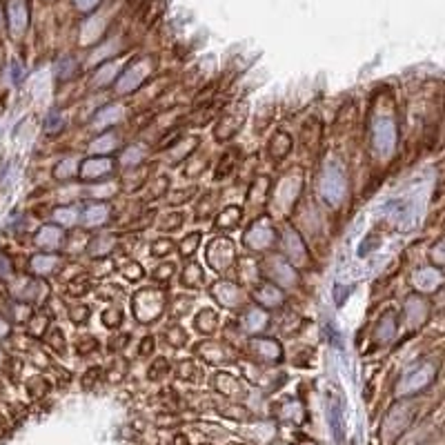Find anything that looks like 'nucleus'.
<instances>
[{"instance_id": "1", "label": "nucleus", "mask_w": 445, "mask_h": 445, "mask_svg": "<svg viewBox=\"0 0 445 445\" xmlns=\"http://www.w3.org/2000/svg\"><path fill=\"white\" fill-rule=\"evenodd\" d=\"M165 308V294L161 289L145 287L134 294V316L138 323H151Z\"/></svg>"}, {"instance_id": "2", "label": "nucleus", "mask_w": 445, "mask_h": 445, "mask_svg": "<svg viewBox=\"0 0 445 445\" xmlns=\"http://www.w3.org/2000/svg\"><path fill=\"white\" fill-rule=\"evenodd\" d=\"M345 190H347V183H345L343 170L336 163L328 165L323 178H320V194H323L325 203L332 205L334 209H339V205L345 198Z\"/></svg>"}, {"instance_id": "3", "label": "nucleus", "mask_w": 445, "mask_h": 445, "mask_svg": "<svg viewBox=\"0 0 445 445\" xmlns=\"http://www.w3.org/2000/svg\"><path fill=\"white\" fill-rule=\"evenodd\" d=\"M154 63H156V60L151 56L138 58L136 63H132V67L125 69V74L120 76V81H116L120 94H132V91H136L138 87H143L145 81H147V76L151 74V65H154Z\"/></svg>"}, {"instance_id": "4", "label": "nucleus", "mask_w": 445, "mask_h": 445, "mask_svg": "<svg viewBox=\"0 0 445 445\" xmlns=\"http://www.w3.org/2000/svg\"><path fill=\"white\" fill-rule=\"evenodd\" d=\"M234 243L229 238H214L209 241L207 250H205V258L212 270L216 272H225L229 265L234 263Z\"/></svg>"}, {"instance_id": "5", "label": "nucleus", "mask_w": 445, "mask_h": 445, "mask_svg": "<svg viewBox=\"0 0 445 445\" xmlns=\"http://www.w3.org/2000/svg\"><path fill=\"white\" fill-rule=\"evenodd\" d=\"M276 238H279V232H276L274 225L267 219L256 221L254 225L248 227V232H245V245H248L250 250H270L274 248Z\"/></svg>"}, {"instance_id": "6", "label": "nucleus", "mask_w": 445, "mask_h": 445, "mask_svg": "<svg viewBox=\"0 0 445 445\" xmlns=\"http://www.w3.org/2000/svg\"><path fill=\"white\" fill-rule=\"evenodd\" d=\"M245 110H248V105H234L229 107L227 112H223L219 116L216 127H214V136H216L219 141H227V138L236 136L238 129L245 125Z\"/></svg>"}, {"instance_id": "7", "label": "nucleus", "mask_w": 445, "mask_h": 445, "mask_svg": "<svg viewBox=\"0 0 445 445\" xmlns=\"http://www.w3.org/2000/svg\"><path fill=\"white\" fill-rule=\"evenodd\" d=\"M116 170V161L112 156H87L81 161L79 174L83 180H105Z\"/></svg>"}, {"instance_id": "8", "label": "nucleus", "mask_w": 445, "mask_h": 445, "mask_svg": "<svg viewBox=\"0 0 445 445\" xmlns=\"http://www.w3.org/2000/svg\"><path fill=\"white\" fill-rule=\"evenodd\" d=\"M267 276H270V279H272L274 283H279V285H283V287H291V285H296V283H299L296 270L291 267L289 260L279 258V256L267 258Z\"/></svg>"}, {"instance_id": "9", "label": "nucleus", "mask_w": 445, "mask_h": 445, "mask_svg": "<svg viewBox=\"0 0 445 445\" xmlns=\"http://www.w3.org/2000/svg\"><path fill=\"white\" fill-rule=\"evenodd\" d=\"M212 296L216 299L221 305H225V308H238V305L245 303V296H243V291L238 285L234 283H229V281H219V283H214L212 285Z\"/></svg>"}, {"instance_id": "10", "label": "nucleus", "mask_w": 445, "mask_h": 445, "mask_svg": "<svg viewBox=\"0 0 445 445\" xmlns=\"http://www.w3.org/2000/svg\"><path fill=\"white\" fill-rule=\"evenodd\" d=\"M7 23L13 36H21L29 23V9L25 0H7Z\"/></svg>"}, {"instance_id": "11", "label": "nucleus", "mask_w": 445, "mask_h": 445, "mask_svg": "<svg viewBox=\"0 0 445 445\" xmlns=\"http://www.w3.org/2000/svg\"><path fill=\"white\" fill-rule=\"evenodd\" d=\"M283 243H285V250H287V256H289V263L291 265H308V250H305V245L301 241V236L294 232L291 227L285 229L283 234Z\"/></svg>"}, {"instance_id": "12", "label": "nucleus", "mask_w": 445, "mask_h": 445, "mask_svg": "<svg viewBox=\"0 0 445 445\" xmlns=\"http://www.w3.org/2000/svg\"><path fill=\"white\" fill-rule=\"evenodd\" d=\"M112 219V207L105 205V203H94V205H87L81 212V223L85 227H100L107 221Z\"/></svg>"}, {"instance_id": "13", "label": "nucleus", "mask_w": 445, "mask_h": 445, "mask_svg": "<svg viewBox=\"0 0 445 445\" xmlns=\"http://www.w3.org/2000/svg\"><path fill=\"white\" fill-rule=\"evenodd\" d=\"M243 330L248 332V334H260V332H265L267 325H270V316L265 310H260V308H250L248 312H245L243 316Z\"/></svg>"}, {"instance_id": "14", "label": "nucleus", "mask_w": 445, "mask_h": 445, "mask_svg": "<svg viewBox=\"0 0 445 445\" xmlns=\"http://www.w3.org/2000/svg\"><path fill=\"white\" fill-rule=\"evenodd\" d=\"M63 238H65V234H63V229H60V227L45 225L40 232L36 234V245H38V248H42V250L52 252V250H58L60 245H63Z\"/></svg>"}, {"instance_id": "15", "label": "nucleus", "mask_w": 445, "mask_h": 445, "mask_svg": "<svg viewBox=\"0 0 445 445\" xmlns=\"http://www.w3.org/2000/svg\"><path fill=\"white\" fill-rule=\"evenodd\" d=\"M118 147H120V138L114 132H110V134H103V136H98V138L91 141L89 154L91 156H110V154H114Z\"/></svg>"}, {"instance_id": "16", "label": "nucleus", "mask_w": 445, "mask_h": 445, "mask_svg": "<svg viewBox=\"0 0 445 445\" xmlns=\"http://www.w3.org/2000/svg\"><path fill=\"white\" fill-rule=\"evenodd\" d=\"M252 349L256 352L260 361H270V363L281 361V357H283L279 341H274V339H258L252 343Z\"/></svg>"}, {"instance_id": "17", "label": "nucleus", "mask_w": 445, "mask_h": 445, "mask_svg": "<svg viewBox=\"0 0 445 445\" xmlns=\"http://www.w3.org/2000/svg\"><path fill=\"white\" fill-rule=\"evenodd\" d=\"M256 301L263 305V308H279L283 305V294L279 291V287L272 285V283H260V287H256Z\"/></svg>"}, {"instance_id": "18", "label": "nucleus", "mask_w": 445, "mask_h": 445, "mask_svg": "<svg viewBox=\"0 0 445 445\" xmlns=\"http://www.w3.org/2000/svg\"><path fill=\"white\" fill-rule=\"evenodd\" d=\"M118 74H120V65L118 63H105L100 65V69L94 74V79H91V87L98 89V87H107L118 81Z\"/></svg>"}, {"instance_id": "19", "label": "nucleus", "mask_w": 445, "mask_h": 445, "mask_svg": "<svg viewBox=\"0 0 445 445\" xmlns=\"http://www.w3.org/2000/svg\"><path fill=\"white\" fill-rule=\"evenodd\" d=\"M289 149H291V138L285 134V132H276L272 136V141L267 145V151H270V156L276 158V161H281L289 154Z\"/></svg>"}, {"instance_id": "20", "label": "nucleus", "mask_w": 445, "mask_h": 445, "mask_svg": "<svg viewBox=\"0 0 445 445\" xmlns=\"http://www.w3.org/2000/svg\"><path fill=\"white\" fill-rule=\"evenodd\" d=\"M241 221H243V207L229 205L216 216V229H234L241 225Z\"/></svg>"}, {"instance_id": "21", "label": "nucleus", "mask_w": 445, "mask_h": 445, "mask_svg": "<svg viewBox=\"0 0 445 445\" xmlns=\"http://www.w3.org/2000/svg\"><path fill=\"white\" fill-rule=\"evenodd\" d=\"M58 263H60V260L56 256L40 254V256H34L32 258V272L38 274V276H47V274H52V272L58 270Z\"/></svg>"}, {"instance_id": "22", "label": "nucleus", "mask_w": 445, "mask_h": 445, "mask_svg": "<svg viewBox=\"0 0 445 445\" xmlns=\"http://www.w3.org/2000/svg\"><path fill=\"white\" fill-rule=\"evenodd\" d=\"M238 154L241 151L238 149H229V151H225V156L219 161V167H216V180H221V178H225V176H229L234 170H236V165H238Z\"/></svg>"}, {"instance_id": "23", "label": "nucleus", "mask_w": 445, "mask_h": 445, "mask_svg": "<svg viewBox=\"0 0 445 445\" xmlns=\"http://www.w3.org/2000/svg\"><path fill=\"white\" fill-rule=\"evenodd\" d=\"M79 167H81V161L74 158V156H67L65 161H60L56 167H54V176L58 180H69L74 178L76 174H79Z\"/></svg>"}, {"instance_id": "24", "label": "nucleus", "mask_w": 445, "mask_h": 445, "mask_svg": "<svg viewBox=\"0 0 445 445\" xmlns=\"http://www.w3.org/2000/svg\"><path fill=\"white\" fill-rule=\"evenodd\" d=\"M194 328L201 332V334H212L214 330L219 328V314L214 312V310H203L201 314L196 316Z\"/></svg>"}, {"instance_id": "25", "label": "nucleus", "mask_w": 445, "mask_h": 445, "mask_svg": "<svg viewBox=\"0 0 445 445\" xmlns=\"http://www.w3.org/2000/svg\"><path fill=\"white\" fill-rule=\"evenodd\" d=\"M180 283L185 285V287H192V289L203 287V267L198 265V263H190V265L185 267V272H183Z\"/></svg>"}, {"instance_id": "26", "label": "nucleus", "mask_w": 445, "mask_h": 445, "mask_svg": "<svg viewBox=\"0 0 445 445\" xmlns=\"http://www.w3.org/2000/svg\"><path fill=\"white\" fill-rule=\"evenodd\" d=\"M196 145H198V138H187V141L172 143V149H170V163L176 165L180 158H185Z\"/></svg>"}, {"instance_id": "27", "label": "nucleus", "mask_w": 445, "mask_h": 445, "mask_svg": "<svg viewBox=\"0 0 445 445\" xmlns=\"http://www.w3.org/2000/svg\"><path fill=\"white\" fill-rule=\"evenodd\" d=\"M63 129H65V116L60 114L58 110L50 112L47 118H45V134H47V136H58Z\"/></svg>"}, {"instance_id": "28", "label": "nucleus", "mask_w": 445, "mask_h": 445, "mask_svg": "<svg viewBox=\"0 0 445 445\" xmlns=\"http://www.w3.org/2000/svg\"><path fill=\"white\" fill-rule=\"evenodd\" d=\"M56 221L60 225H65V227H71V225H76L81 221V212L76 207H71V205L60 207V209H56Z\"/></svg>"}, {"instance_id": "29", "label": "nucleus", "mask_w": 445, "mask_h": 445, "mask_svg": "<svg viewBox=\"0 0 445 445\" xmlns=\"http://www.w3.org/2000/svg\"><path fill=\"white\" fill-rule=\"evenodd\" d=\"M114 238L112 236H96L94 241H91V245H89V254L91 256H98V254H107L110 250H114V243H112Z\"/></svg>"}, {"instance_id": "30", "label": "nucleus", "mask_w": 445, "mask_h": 445, "mask_svg": "<svg viewBox=\"0 0 445 445\" xmlns=\"http://www.w3.org/2000/svg\"><path fill=\"white\" fill-rule=\"evenodd\" d=\"M141 161H143V149L136 147V145L127 147L125 151H122V156H120V165L129 167V170H132V167H136Z\"/></svg>"}, {"instance_id": "31", "label": "nucleus", "mask_w": 445, "mask_h": 445, "mask_svg": "<svg viewBox=\"0 0 445 445\" xmlns=\"http://www.w3.org/2000/svg\"><path fill=\"white\" fill-rule=\"evenodd\" d=\"M118 114H120V107H116V105H107V107H103V110L96 114V125H107V122H114L116 118H118Z\"/></svg>"}, {"instance_id": "32", "label": "nucleus", "mask_w": 445, "mask_h": 445, "mask_svg": "<svg viewBox=\"0 0 445 445\" xmlns=\"http://www.w3.org/2000/svg\"><path fill=\"white\" fill-rule=\"evenodd\" d=\"M183 223V214L180 212H170V214H165V216L161 219L158 227L163 229V232H172V229H178Z\"/></svg>"}, {"instance_id": "33", "label": "nucleus", "mask_w": 445, "mask_h": 445, "mask_svg": "<svg viewBox=\"0 0 445 445\" xmlns=\"http://www.w3.org/2000/svg\"><path fill=\"white\" fill-rule=\"evenodd\" d=\"M198 241H201V234H198V232H192L190 236H185V241L180 243V256L190 258L196 252V248H198Z\"/></svg>"}, {"instance_id": "34", "label": "nucleus", "mask_w": 445, "mask_h": 445, "mask_svg": "<svg viewBox=\"0 0 445 445\" xmlns=\"http://www.w3.org/2000/svg\"><path fill=\"white\" fill-rule=\"evenodd\" d=\"M76 60L71 58V56H67L65 60H63V63H60L58 65V81H71L74 79V74H76Z\"/></svg>"}, {"instance_id": "35", "label": "nucleus", "mask_w": 445, "mask_h": 445, "mask_svg": "<svg viewBox=\"0 0 445 445\" xmlns=\"http://www.w3.org/2000/svg\"><path fill=\"white\" fill-rule=\"evenodd\" d=\"M120 274H122V279H127V281H141L143 279V267L132 260V263H125L120 267Z\"/></svg>"}, {"instance_id": "36", "label": "nucleus", "mask_w": 445, "mask_h": 445, "mask_svg": "<svg viewBox=\"0 0 445 445\" xmlns=\"http://www.w3.org/2000/svg\"><path fill=\"white\" fill-rule=\"evenodd\" d=\"M172 250H174V241H167V238H161V241H156L154 245H151V254H154L156 258L172 254Z\"/></svg>"}, {"instance_id": "37", "label": "nucleus", "mask_w": 445, "mask_h": 445, "mask_svg": "<svg viewBox=\"0 0 445 445\" xmlns=\"http://www.w3.org/2000/svg\"><path fill=\"white\" fill-rule=\"evenodd\" d=\"M103 323L107 325V328H118L120 323H122V312L118 310V308H112V310H105L103 312Z\"/></svg>"}, {"instance_id": "38", "label": "nucleus", "mask_w": 445, "mask_h": 445, "mask_svg": "<svg viewBox=\"0 0 445 445\" xmlns=\"http://www.w3.org/2000/svg\"><path fill=\"white\" fill-rule=\"evenodd\" d=\"M47 323H50V318H47V316L36 314V316L32 318V323H29V332H32L34 336H40L45 330H47Z\"/></svg>"}, {"instance_id": "39", "label": "nucleus", "mask_w": 445, "mask_h": 445, "mask_svg": "<svg viewBox=\"0 0 445 445\" xmlns=\"http://www.w3.org/2000/svg\"><path fill=\"white\" fill-rule=\"evenodd\" d=\"M190 308H192V299L183 296V299H174V308H172V312H174V316H185V314L190 312Z\"/></svg>"}, {"instance_id": "40", "label": "nucleus", "mask_w": 445, "mask_h": 445, "mask_svg": "<svg viewBox=\"0 0 445 445\" xmlns=\"http://www.w3.org/2000/svg\"><path fill=\"white\" fill-rule=\"evenodd\" d=\"M71 312V320L74 323H85V320L89 318V308H85V305H76V308L69 310Z\"/></svg>"}, {"instance_id": "41", "label": "nucleus", "mask_w": 445, "mask_h": 445, "mask_svg": "<svg viewBox=\"0 0 445 445\" xmlns=\"http://www.w3.org/2000/svg\"><path fill=\"white\" fill-rule=\"evenodd\" d=\"M74 5H76V9H79L81 13H91L100 5V0H74Z\"/></svg>"}, {"instance_id": "42", "label": "nucleus", "mask_w": 445, "mask_h": 445, "mask_svg": "<svg viewBox=\"0 0 445 445\" xmlns=\"http://www.w3.org/2000/svg\"><path fill=\"white\" fill-rule=\"evenodd\" d=\"M172 274H174V265L172 263H163L158 270H154V279L156 281H167V279H172Z\"/></svg>"}, {"instance_id": "43", "label": "nucleus", "mask_w": 445, "mask_h": 445, "mask_svg": "<svg viewBox=\"0 0 445 445\" xmlns=\"http://www.w3.org/2000/svg\"><path fill=\"white\" fill-rule=\"evenodd\" d=\"M89 287H91L89 281L83 283V276H79V279L69 283V291H71V294H76V296H79V294H85V291H87Z\"/></svg>"}, {"instance_id": "44", "label": "nucleus", "mask_w": 445, "mask_h": 445, "mask_svg": "<svg viewBox=\"0 0 445 445\" xmlns=\"http://www.w3.org/2000/svg\"><path fill=\"white\" fill-rule=\"evenodd\" d=\"M9 276H11V263L5 256H0V279H9Z\"/></svg>"}, {"instance_id": "45", "label": "nucleus", "mask_w": 445, "mask_h": 445, "mask_svg": "<svg viewBox=\"0 0 445 445\" xmlns=\"http://www.w3.org/2000/svg\"><path fill=\"white\" fill-rule=\"evenodd\" d=\"M151 347H154V336H147V339L141 343V357H147L151 352Z\"/></svg>"}, {"instance_id": "46", "label": "nucleus", "mask_w": 445, "mask_h": 445, "mask_svg": "<svg viewBox=\"0 0 445 445\" xmlns=\"http://www.w3.org/2000/svg\"><path fill=\"white\" fill-rule=\"evenodd\" d=\"M7 330H9V328H7V323H5L3 318H0V336H5V334H7Z\"/></svg>"}, {"instance_id": "47", "label": "nucleus", "mask_w": 445, "mask_h": 445, "mask_svg": "<svg viewBox=\"0 0 445 445\" xmlns=\"http://www.w3.org/2000/svg\"><path fill=\"white\" fill-rule=\"evenodd\" d=\"M0 27H3V11H0Z\"/></svg>"}]
</instances>
